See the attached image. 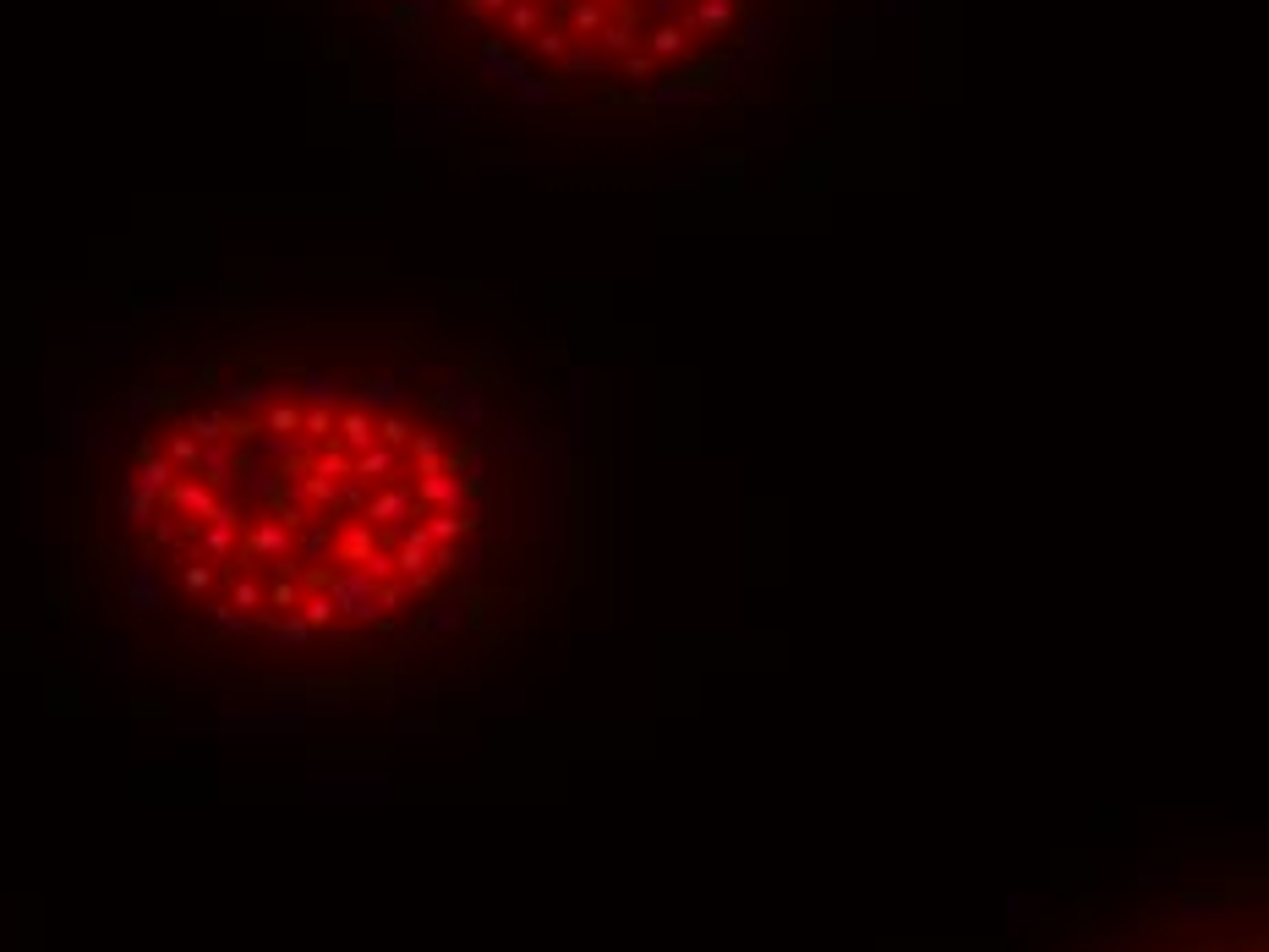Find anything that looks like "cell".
<instances>
[{
    "mask_svg": "<svg viewBox=\"0 0 1269 952\" xmlns=\"http://www.w3.org/2000/svg\"><path fill=\"white\" fill-rule=\"evenodd\" d=\"M307 723H312L307 706H285V701L225 706L214 718H181L186 734H219V739H301Z\"/></svg>",
    "mask_w": 1269,
    "mask_h": 952,
    "instance_id": "1",
    "label": "cell"
},
{
    "mask_svg": "<svg viewBox=\"0 0 1269 952\" xmlns=\"http://www.w3.org/2000/svg\"><path fill=\"white\" fill-rule=\"evenodd\" d=\"M323 592L335 597L340 618H351V624H367V630L389 624V613H384V586H378L361 564H335V569L323 575Z\"/></svg>",
    "mask_w": 1269,
    "mask_h": 952,
    "instance_id": "2",
    "label": "cell"
},
{
    "mask_svg": "<svg viewBox=\"0 0 1269 952\" xmlns=\"http://www.w3.org/2000/svg\"><path fill=\"white\" fill-rule=\"evenodd\" d=\"M307 799H317V805H373V799H394V777H378V772H312V777H307Z\"/></svg>",
    "mask_w": 1269,
    "mask_h": 952,
    "instance_id": "3",
    "label": "cell"
},
{
    "mask_svg": "<svg viewBox=\"0 0 1269 952\" xmlns=\"http://www.w3.org/2000/svg\"><path fill=\"white\" fill-rule=\"evenodd\" d=\"M422 515L427 510H422V499H417V482H384L367 504H361V520H367V526H378V531L389 526V531H400V536L417 526ZM389 543H394V536H389Z\"/></svg>",
    "mask_w": 1269,
    "mask_h": 952,
    "instance_id": "4",
    "label": "cell"
},
{
    "mask_svg": "<svg viewBox=\"0 0 1269 952\" xmlns=\"http://www.w3.org/2000/svg\"><path fill=\"white\" fill-rule=\"evenodd\" d=\"M263 695L268 701H285V706H317V711H345L351 695L335 690V685H312V679H296V674H268L263 679Z\"/></svg>",
    "mask_w": 1269,
    "mask_h": 952,
    "instance_id": "5",
    "label": "cell"
},
{
    "mask_svg": "<svg viewBox=\"0 0 1269 952\" xmlns=\"http://www.w3.org/2000/svg\"><path fill=\"white\" fill-rule=\"evenodd\" d=\"M121 597H126V608H132V613H159V608H165V569H159L154 553H137V559L126 564Z\"/></svg>",
    "mask_w": 1269,
    "mask_h": 952,
    "instance_id": "6",
    "label": "cell"
},
{
    "mask_svg": "<svg viewBox=\"0 0 1269 952\" xmlns=\"http://www.w3.org/2000/svg\"><path fill=\"white\" fill-rule=\"evenodd\" d=\"M116 504H121V520H126V526L148 531L154 520H159V504H165V499H154L148 487L137 482V466H126L121 482H116Z\"/></svg>",
    "mask_w": 1269,
    "mask_h": 952,
    "instance_id": "7",
    "label": "cell"
},
{
    "mask_svg": "<svg viewBox=\"0 0 1269 952\" xmlns=\"http://www.w3.org/2000/svg\"><path fill=\"white\" fill-rule=\"evenodd\" d=\"M247 559H296V543H291V526L285 520H247Z\"/></svg>",
    "mask_w": 1269,
    "mask_h": 952,
    "instance_id": "8",
    "label": "cell"
},
{
    "mask_svg": "<svg viewBox=\"0 0 1269 952\" xmlns=\"http://www.w3.org/2000/svg\"><path fill=\"white\" fill-rule=\"evenodd\" d=\"M170 510H176L181 520H214V510H219V493L209 482H203V476H181L176 487H170Z\"/></svg>",
    "mask_w": 1269,
    "mask_h": 952,
    "instance_id": "9",
    "label": "cell"
},
{
    "mask_svg": "<svg viewBox=\"0 0 1269 952\" xmlns=\"http://www.w3.org/2000/svg\"><path fill=\"white\" fill-rule=\"evenodd\" d=\"M400 400H405V378H400V373H373L367 384L356 389L351 405L373 410V417H389V410H400Z\"/></svg>",
    "mask_w": 1269,
    "mask_h": 952,
    "instance_id": "10",
    "label": "cell"
},
{
    "mask_svg": "<svg viewBox=\"0 0 1269 952\" xmlns=\"http://www.w3.org/2000/svg\"><path fill=\"white\" fill-rule=\"evenodd\" d=\"M235 471H242V449H235V443L225 438V443H203L192 476H203L209 487H225V482H235Z\"/></svg>",
    "mask_w": 1269,
    "mask_h": 952,
    "instance_id": "11",
    "label": "cell"
},
{
    "mask_svg": "<svg viewBox=\"0 0 1269 952\" xmlns=\"http://www.w3.org/2000/svg\"><path fill=\"white\" fill-rule=\"evenodd\" d=\"M296 389H301V400H307V405L345 410V384H340L335 373H323V367H296Z\"/></svg>",
    "mask_w": 1269,
    "mask_h": 952,
    "instance_id": "12",
    "label": "cell"
},
{
    "mask_svg": "<svg viewBox=\"0 0 1269 952\" xmlns=\"http://www.w3.org/2000/svg\"><path fill=\"white\" fill-rule=\"evenodd\" d=\"M351 476L356 482H400V449H389V443H373V449H361L351 460Z\"/></svg>",
    "mask_w": 1269,
    "mask_h": 952,
    "instance_id": "13",
    "label": "cell"
},
{
    "mask_svg": "<svg viewBox=\"0 0 1269 952\" xmlns=\"http://www.w3.org/2000/svg\"><path fill=\"white\" fill-rule=\"evenodd\" d=\"M460 624H466V608L460 602H427V608L417 613V635L422 641H449V635H460Z\"/></svg>",
    "mask_w": 1269,
    "mask_h": 952,
    "instance_id": "14",
    "label": "cell"
},
{
    "mask_svg": "<svg viewBox=\"0 0 1269 952\" xmlns=\"http://www.w3.org/2000/svg\"><path fill=\"white\" fill-rule=\"evenodd\" d=\"M219 405H235V410H247V417H263L268 405H274V389L268 384H252V378H225L219 384Z\"/></svg>",
    "mask_w": 1269,
    "mask_h": 952,
    "instance_id": "15",
    "label": "cell"
},
{
    "mask_svg": "<svg viewBox=\"0 0 1269 952\" xmlns=\"http://www.w3.org/2000/svg\"><path fill=\"white\" fill-rule=\"evenodd\" d=\"M384 543H389V536L378 531V526H367V520H351V526H345V531L335 526V548H340V564H361V559H367L373 548H384ZM389 548H394V543H389Z\"/></svg>",
    "mask_w": 1269,
    "mask_h": 952,
    "instance_id": "16",
    "label": "cell"
},
{
    "mask_svg": "<svg viewBox=\"0 0 1269 952\" xmlns=\"http://www.w3.org/2000/svg\"><path fill=\"white\" fill-rule=\"evenodd\" d=\"M181 427L192 433L198 443H225L230 438V417H225V405H192L181 417Z\"/></svg>",
    "mask_w": 1269,
    "mask_h": 952,
    "instance_id": "17",
    "label": "cell"
},
{
    "mask_svg": "<svg viewBox=\"0 0 1269 952\" xmlns=\"http://www.w3.org/2000/svg\"><path fill=\"white\" fill-rule=\"evenodd\" d=\"M340 443L351 455H361V449H373L378 443V417L373 410H361V405H345L340 410Z\"/></svg>",
    "mask_w": 1269,
    "mask_h": 952,
    "instance_id": "18",
    "label": "cell"
},
{
    "mask_svg": "<svg viewBox=\"0 0 1269 952\" xmlns=\"http://www.w3.org/2000/svg\"><path fill=\"white\" fill-rule=\"evenodd\" d=\"M410 466H417V476H427V471H443V466H454V455H449V438H443V433H417V438H410Z\"/></svg>",
    "mask_w": 1269,
    "mask_h": 952,
    "instance_id": "19",
    "label": "cell"
},
{
    "mask_svg": "<svg viewBox=\"0 0 1269 952\" xmlns=\"http://www.w3.org/2000/svg\"><path fill=\"white\" fill-rule=\"evenodd\" d=\"M235 482H242L247 499H279V471L263 466V460H242V471H235Z\"/></svg>",
    "mask_w": 1269,
    "mask_h": 952,
    "instance_id": "20",
    "label": "cell"
},
{
    "mask_svg": "<svg viewBox=\"0 0 1269 952\" xmlns=\"http://www.w3.org/2000/svg\"><path fill=\"white\" fill-rule=\"evenodd\" d=\"M263 635H268L274 646H307L317 630H312L301 613H279V618H263Z\"/></svg>",
    "mask_w": 1269,
    "mask_h": 952,
    "instance_id": "21",
    "label": "cell"
},
{
    "mask_svg": "<svg viewBox=\"0 0 1269 952\" xmlns=\"http://www.w3.org/2000/svg\"><path fill=\"white\" fill-rule=\"evenodd\" d=\"M258 624H263V618L230 608V602H209V630H214V635H252Z\"/></svg>",
    "mask_w": 1269,
    "mask_h": 952,
    "instance_id": "22",
    "label": "cell"
},
{
    "mask_svg": "<svg viewBox=\"0 0 1269 952\" xmlns=\"http://www.w3.org/2000/svg\"><path fill=\"white\" fill-rule=\"evenodd\" d=\"M301 433H307L312 443H335V438H340V410L307 405V410H301Z\"/></svg>",
    "mask_w": 1269,
    "mask_h": 952,
    "instance_id": "23",
    "label": "cell"
},
{
    "mask_svg": "<svg viewBox=\"0 0 1269 952\" xmlns=\"http://www.w3.org/2000/svg\"><path fill=\"white\" fill-rule=\"evenodd\" d=\"M296 613H301V618H307V624H312V630H329V624H335V618H340V608H335V597H329V592H323V586H317V592H307V597H301V608H296Z\"/></svg>",
    "mask_w": 1269,
    "mask_h": 952,
    "instance_id": "24",
    "label": "cell"
},
{
    "mask_svg": "<svg viewBox=\"0 0 1269 952\" xmlns=\"http://www.w3.org/2000/svg\"><path fill=\"white\" fill-rule=\"evenodd\" d=\"M312 476H351V455H345V443L335 438V443H317V455H312Z\"/></svg>",
    "mask_w": 1269,
    "mask_h": 952,
    "instance_id": "25",
    "label": "cell"
},
{
    "mask_svg": "<svg viewBox=\"0 0 1269 952\" xmlns=\"http://www.w3.org/2000/svg\"><path fill=\"white\" fill-rule=\"evenodd\" d=\"M230 608H242V613H252V618H263V608H268V592H263L258 580L235 575V586H230Z\"/></svg>",
    "mask_w": 1269,
    "mask_h": 952,
    "instance_id": "26",
    "label": "cell"
},
{
    "mask_svg": "<svg viewBox=\"0 0 1269 952\" xmlns=\"http://www.w3.org/2000/svg\"><path fill=\"white\" fill-rule=\"evenodd\" d=\"M410 438H417V427H410V417H400V410H389V417H378V443H389V449H410Z\"/></svg>",
    "mask_w": 1269,
    "mask_h": 952,
    "instance_id": "27",
    "label": "cell"
},
{
    "mask_svg": "<svg viewBox=\"0 0 1269 952\" xmlns=\"http://www.w3.org/2000/svg\"><path fill=\"white\" fill-rule=\"evenodd\" d=\"M263 433H301V405L296 400H274L263 410Z\"/></svg>",
    "mask_w": 1269,
    "mask_h": 952,
    "instance_id": "28",
    "label": "cell"
},
{
    "mask_svg": "<svg viewBox=\"0 0 1269 952\" xmlns=\"http://www.w3.org/2000/svg\"><path fill=\"white\" fill-rule=\"evenodd\" d=\"M165 455L176 460V466H181L186 476H192V471H198V455H203V443H198L192 433H186V427H176V433H170V449H165Z\"/></svg>",
    "mask_w": 1269,
    "mask_h": 952,
    "instance_id": "29",
    "label": "cell"
},
{
    "mask_svg": "<svg viewBox=\"0 0 1269 952\" xmlns=\"http://www.w3.org/2000/svg\"><path fill=\"white\" fill-rule=\"evenodd\" d=\"M159 405H165V389H132V400H126V417H132V427H148Z\"/></svg>",
    "mask_w": 1269,
    "mask_h": 952,
    "instance_id": "30",
    "label": "cell"
},
{
    "mask_svg": "<svg viewBox=\"0 0 1269 952\" xmlns=\"http://www.w3.org/2000/svg\"><path fill=\"white\" fill-rule=\"evenodd\" d=\"M268 608H279V613H296V608H301V592H296V580H291V575H285V580L274 586V592H268Z\"/></svg>",
    "mask_w": 1269,
    "mask_h": 952,
    "instance_id": "31",
    "label": "cell"
},
{
    "mask_svg": "<svg viewBox=\"0 0 1269 952\" xmlns=\"http://www.w3.org/2000/svg\"><path fill=\"white\" fill-rule=\"evenodd\" d=\"M176 515H159L154 526H148V548H176Z\"/></svg>",
    "mask_w": 1269,
    "mask_h": 952,
    "instance_id": "32",
    "label": "cell"
},
{
    "mask_svg": "<svg viewBox=\"0 0 1269 952\" xmlns=\"http://www.w3.org/2000/svg\"><path fill=\"white\" fill-rule=\"evenodd\" d=\"M181 586H186L192 597H203V592L214 586V569H209V564H186V569H181Z\"/></svg>",
    "mask_w": 1269,
    "mask_h": 952,
    "instance_id": "33",
    "label": "cell"
},
{
    "mask_svg": "<svg viewBox=\"0 0 1269 952\" xmlns=\"http://www.w3.org/2000/svg\"><path fill=\"white\" fill-rule=\"evenodd\" d=\"M394 734H400V739H433L438 723L433 718H400V723H394Z\"/></svg>",
    "mask_w": 1269,
    "mask_h": 952,
    "instance_id": "34",
    "label": "cell"
},
{
    "mask_svg": "<svg viewBox=\"0 0 1269 952\" xmlns=\"http://www.w3.org/2000/svg\"><path fill=\"white\" fill-rule=\"evenodd\" d=\"M104 668H110V674L126 668V641H121V635H110V641H104Z\"/></svg>",
    "mask_w": 1269,
    "mask_h": 952,
    "instance_id": "35",
    "label": "cell"
},
{
    "mask_svg": "<svg viewBox=\"0 0 1269 952\" xmlns=\"http://www.w3.org/2000/svg\"><path fill=\"white\" fill-rule=\"evenodd\" d=\"M60 443H67V449H77V443H83V417H77V410H72L67 422H60Z\"/></svg>",
    "mask_w": 1269,
    "mask_h": 952,
    "instance_id": "36",
    "label": "cell"
},
{
    "mask_svg": "<svg viewBox=\"0 0 1269 952\" xmlns=\"http://www.w3.org/2000/svg\"><path fill=\"white\" fill-rule=\"evenodd\" d=\"M400 11H410V17H433V11H438V0H405Z\"/></svg>",
    "mask_w": 1269,
    "mask_h": 952,
    "instance_id": "37",
    "label": "cell"
}]
</instances>
